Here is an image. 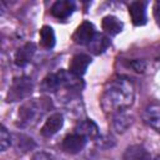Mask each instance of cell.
Here are the masks:
<instances>
[{
    "label": "cell",
    "instance_id": "obj_1",
    "mask_svg": "<svg viewBox=\"0 0 160 160\" xmlns=\"http://www.w3.org/2000/svg\"><path fill=\"white\" fill-rule=\"evenodd\" d=\"M135 88L129 78L119 76L110 80L101 95V106L106 112H120L132 105Z\"/></svg>",
    "mask_w": 160,
    "mask_h": 160
},
{
    "label": "cell",
    "instance_id": "obj_2",
    "mask_svg": "<svg viewBox=\"0 0 160 160\" xmlns=\"http://www.w3.org/2000/svg\"><path fill=\"white\" fill-rule=\"evenodd\" d=\"M32 88H34V85H32V81H31L30 78H28V76L16 78L12 81V84H11L9 91H8V98L6 99H8L9 102L22 100V99L28 98L31 94Z\"/></svg>",
    "mask_w": 160,
    "mask_h": 160
},
{
    "label": "cell",
    "instance_id": "obj_3",
    "mask_svg": "<svg viewBox=\"0 0 160 160\" xmlns=\"http://www.w3.org/2000/svg\"><path fill=\"white\" fill-rule=\"evenodd\" d=\"M42 106L39 104V101L31 100L26 101L20 109H19V124L21 126H31L38 121V118L41 116Z\"/></svg>",
    "mask_w": 160,
    "mask_h": 160
},
{
    "label": "cell",
    "instance_id": "obj_4",
    "mask_svg": "<svg viewBox=\"0 0 160 160\" xmlns=\"http://www.w3.org/2000/svg\"><path fill=\"white\" fill-rule=\"evenodd\" d=\"M86 141L88 139L85 136L74 132L64 138V140L61 141V149L68 154H78L85 148Z\"/></svg>",
    "mask_w": 160,
    "mask_h": 160
},
{
    "label": "cell",
    "instance_id": "obj_5",
    "mask_svg": "<svg viewBox=\"0 0 160 160\" xmlns=\"http://www.w3.org/2000/svg\"><path fill=\"white\" fill-rule=\"evenodd\" d=\"M95 34L96 31L94 25L90 21H84L78 26V29L72 34V40L78 45H89V42L95 36Z\"/></svg>",
    "mask_w": 160,
    "mask_h": 160
},
{
    "label": "cell",
    "instance_id": "obj_6",
    "mask_svg": "<svg viewBox=\"0 0 160 160\" xmlns=\"http://www.w3.org/2000/svg\"><path fill=\"white\" fill-rule=\"evenodd\" d=\"M91 62V58L86 54H76L71 58L69 62V72L76 78H81L85 72L88 66Z\"/></svg>",
    "mask_w": 160,
    "mask_h": 160
},
{
    "label": "cell",
    "instance_id": "obj_7",
    "mask_svg": "<svg viewBox=\"0 0 160 160\" xmlns=\"http://www.w3.org/2000/svg\"><path fill=\"white\" fill-rule=\"evenodd\" d=\"M142 119L150 128L160 132V102L149 104L142 112Z\"/></svg>",
    "mask_w": 160,
    "mask_h": 160
},
{
    "label": "cell",
    "instance_id": "obj_8",
    "mask_svg": "<svg viewBox=\"0 0 160 160\" xmlns=\"http://www.w3.org/2000/svg\"><path fill=\"white\" fill-rule=\"evenodd\" d=\"M129 14L135 26H142L146 24V2L132 1L129 5Z\"/></svg>",
    "mask_w": 160,
    "mask_h": 160
},
{
    "label": "cell",
    "instance_id": "obj_9",
    "mask_svg": "<svg viewBox=\"0 0 160 160\" xmlns=\"http://www.w3.org/2000/svg\"><path fill=\"white\" fill-rule=\"evenodd\" d=\"M64 125V116L60 112H55L52 115H50L45 124L41 128V135L45 138H50L52 135H55Z\"/></svg>",
    "mask_w": 160,
    "mask_h": 160
},
{
    "label": "cell",
    "instance_id": "obj_10",
    "mask_svg": "<svg viewBox=\"0 0 160 160\" xmlns=\"http://www.w3.org/2000/svg\"><path fill=\"white\" fill-rule=\"evenodd\" d=\"M75 10V2L71 0H59L51 6V15L59 20L68 19Z\"/></svg>",
    "mask_w": 160,
    "mask_h": 160
},
{
    "label": "cell",
    "instance_id": "obj_11",
    "mask_svg": "<svg viewBox=\"0 0 160 160\" xmlns=\"http://www.w3.org/2000/svg\"><path fill=\"white\" fill-rule=\"evenodd\" d=\"M75 132L85 136L86 139H95L99 135V129H98V125L92 120L84 119L76 124Z\"/></svg>",
    "mask_w": 160,
    "mask_h": 160
},
{
    "label": "cell",
    "instance_id": "obj_12",
    "mask_svg": "<svg viewBox=\"0 0 160 160\" xmlns=\"http://www.w3.org/2000/svg\"><path fill=\"white\" fill-rule=\"evenodd\" d=\"M109 45H110L109 38H108L106 35H104V34L96 32L95 36L92 38V40L89 42L88 48H89V50H90L92 54L100 55V54H102V52L109 48Z\"/></svg>",
    "mask_w": 160,
    "mask_h": 160
},
{
    "label": "cell",
    "instance_id": "obj_13",
    "mask_svg": "<svg viewBox=\"0 0 160 160\" xmlns=\"http://www.w3.org/2000/svg\"><path fill=\"white\" fill-rule=\"evenodd\" d=\"M34 52H35V45H34L32 42L25 44L22 48H20V49L16 51L15 59H14L15 64H16L18 66H25V65L31 60Z\"/></svg>",
    "mask_w": 160,
    "mask_h": 160
},
{
    "label": "cell",
    "instance_id": "obj_14",
    "mask_svg": "<svg viewBox=\"0 0 160 160\" xmlns=\"http://www.w3.org/2000/svg\"><path fill=\"white\" fill-rule=\"evenodd\" d=\"M101 26H102V30H105V32L111 35V36L118 35L119 32H121V30L124 28L122 22L116 16H112V15L105 16L101 21Z\"/></svg>",
    "mask_w": 160,
    "mask_h": 160
},
{
    "label": "cell",
    "instance_id": "obj_15",
    "mask_svg": "<svg viewBox=\"0 0 160 160\" xmlns=\"http://www.w3.org/2000/svg\"><path fill=\"white\" fill-rule=\"evenodd\" d=\"M124 160H150V154L141 145H131L125 150Z\"/></svg>",
    "mask_w": 160,
    "mask_h": 160
},
{
    "label": "cell",
    "instance_id": "obj_16",
    "mask_svg": "<svg viewBox=\"0 0 160 160\" xmlns=\"http://www.w3.org/2000/svg\"><path fill=\"white\" fill-rule=\"evenodd\" d=\"M61 86H62V80L60 71L56 74H49L41 82V89L44 91H50V92L56 91Z\"/></svg>",
    "mask_w": 160,
    "mask_h": 160
},
{
    "label": "cell",
    "instance_id": "obj_17",
    "mask_svg": "<svg viewBox=\"0 0 160 160\" xmlns=\"http://www.w3.org/2000/svg\"><path fill=\"white\" fill-rule=\"evenodd\" d=\"M40 44L42 48L45 49H52L55 45V32L52 30V28L45 25L40 29Z\"/></svg>",
    "mask_w": 160,
    "mask_h": 160
},
{
    "label": "cell",
    "instance_id": "obj_18",
    "mask_svg": "<svg viewBox=\"0 0 160 160\" xmlns=\"http://www.w3.org/2000/svg\"><path fill=\"white\" fill-rule=\"evenodd\" d=\"M131 124H132V118L129 116V115L118 112L114 118V126H115L116 131H119V132L125 131Z\"/></svg>",
    "mask_w": 160,
    "mask_h": 160
},
{
    "label": "cell",
    "instance_id": "obj_19",
    "mask_svg": "<svg viewBox=\"0 0 160 160\" xmlns=\"http://www.w3.org/2000/svg\"><path fill=\"white\" fill-rule=\"evenodd\" d=\"M11 144V136L5 126H1L0 129V149L1 151H5Z\"/></svg>",
    "mask_w": 160,
    "mask_h": 160
},
{
    "label": "cell",
    "instance_id": "obj_20",
    "mask_svg": "<svg viewBox=\"0 0 160 160\" xmlns=\"http://www.w3.org/2000/svg\"><path fill=\"white\" fill-rule=\"evenodd\" d=\"M31 160H55L51 155H49L48 152H44V151H40V152H36Z\"/></svg>",
    "mask_w": 160,
    "mask_h": 160
},
{
    "label": "cell",
    "instance_id": "obj_21",
    "mask_svg": "<svg viewBox=\"0 0 160 160\" xmlns=\"http://www.w3.org/2000/svg\"><path fill=\"white\" fill-rule=\"evenodd\" d=\"M154 18L156 24L160 26V1H156L154 4Z\"/></svg>",
    "mask_w": 160,
    "mask_h": 160
},
{
    "label": "cell",
    "instance_id": "obj_22",
    "mask_svg": "<svg viewBox=\"0 0 160 160\" xmlns=\"http://www.w3.org/2000/svg\"><path fill=\"white\" fill-rule=\"evenodd\" d=\"M131 66H132L136 71H142V70H144V68H145V66H144V64H142V62H140L139 60H138V61H132V62H131Z\"/></svg>",
    "mask_w": 160,
    "mask_h": 160
},
{
    "label": "cell",
    "instance_id": "obj_23",
    "mask_svg": "<svg viewBox=\"0 0 160 160\" xmlns=\"http://www.w3.org/2000/svg\"><path fill=\"white\" fill-rule=\"evenodd\" d=\"M155 160H160V155H158V156L155 158Z\"/></svg>",
    "mask_w": 160,
    "mask_h": 160
}]
</instances>
